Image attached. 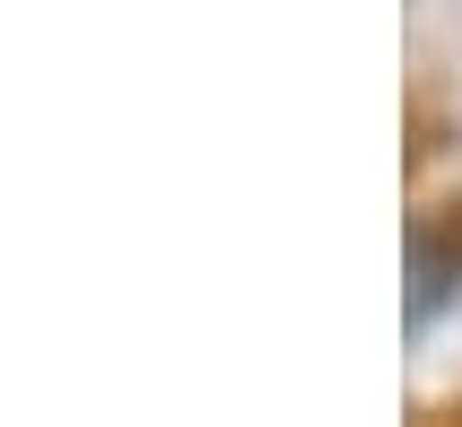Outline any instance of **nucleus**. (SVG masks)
I'll return each mask as SVG.
<instances>
[{"label": "nucleus", "instance_id": "1", "mask_svg": "<svg viewBox=\"0 0 462 427\" xmlns=\"http://www.w3.org/2000/svg\"><path fill=\"white\" fill-rule=\"evenodd\" d=\"M445 288H454V279H445V253H437V236L419 227L411 236V323H437Z\"/></svg>", "mask_w": 462, "mask_h": 427}]
</instances>
